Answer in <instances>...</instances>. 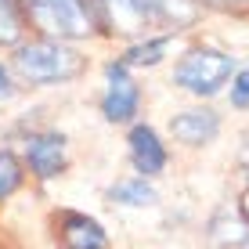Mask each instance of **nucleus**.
Wrapping results in <instances>:
<instances>
[{
    "label": "nucleus",
    "mask_w": 249,
    "mask_h": 249,
    "mask_svg": "<svg viewBox=\"0 0 249 249\" xmlns=\"http://www.w3.org/2000/svg\"><path fill=\"white\" fill-rule=\"evenodd\" d=\"M25 162L29 170L40 177V181H51L65 170V137L58 130H44V134H33L25 141Z\"/></svg>",
    "instance_id": "nucleus-5"
},
{
    "label": "nucleus",
    "mask_w": 249,
    "mask_h": 249,
    "mask_svg": "<svg viewBox=\"0 0 249 249\" xmlns=\"http://www.w3.org/2000/svg\"><path fill=\"white\" fill-rule=\"evenodd\" d=\"M83 54L69 47L65 40H29V44L15 47V69L22 80L47 87V83H69L83 72Z\"/></svg>",
    "instance_id": "nucleus-1"
},
{
    "label": "nucleus",
    "mask_w": 249,
    "mask_h": 249,
    "mask_svg": "<svg viewBox=\"0 0 249 249\" xmlns=\"http://www.w3.org/2000/svg\"><path fill=\"white\" fill-rule=\"evenodd\" d=\"M22 11L51 40H80L98 29L83 0H22Z\"/></svg>",
    "instance_id": "nucleus-2"
},
{
    "label": "nucleus",
    "mask_w": 249,
    "mask_h": 249,
    "mask_svg": "<svg viewBox=\"0 0 249 249\" xmlns=\"http://www.w3.org/2000/svg\"><path fill=\"white\" fill-rule=\"evenodd\" d=\"M231 105L235 108H249V69L231 76Z\"/></svg>",
    "instance_id": "nucleus-14"
},
{
    "label": "nucleus",
    "mask_w": 249,
    "mask_h": 249,
    "mask_svg": "<svg viewBox=\"0 0 249 249\" xmlns=\"http://www.w3.org/2000/svg\"><path fill=\"white\" fill-rule=\"evenodd\" d=\"M238 213H242V217H246V224H249V188L242 192V202H238Z\"/></svg>",
    "instance_id": "nucleus-16"
},
{
    "label": "nucleus",
    "mask_w": 249,
    "mask_h": 249,
    "mask_svg": "<svg viewBox=\"0 0 249 249\" xmlns=\"http://www.w3.org/2000/svg\"><path fill=\"white\" fill-rule=\"evenodd\" d=\"M242 249H249V238H246V242H242Z\"/></svg>",
    "instance_id": "nucleus-17"
},
{
    "label": "nucleus",
    "mask_w": 249,
    "mask_h": 249,
    "mask_svg": "<svg viewBox=\"0 0 249 249\" xmlns=\"http://www.w3.org/2000/svg\"><path fill=\"white\" fill-rule=\"evenodd\" d=\"M108 195H112L116 202H123V206H156V199H159L156 188L144 181V177H130V181H119Z\"/></svg>",
    "instance_id": "nucleus-11"
},
{
    "label": "nucleus",
    "mask_w": 249,
    "mask_h": 249,
    "mask_svg": "<svg viewBox=\"0 0 249 249\" xmlns=\"http://www.w3.org/2000/svg\"><path fill=\"white\" fill-rule=\"evenodd\" d=\"M210 231H213V242L217 246H242L246 238H249V224H246V217L242 213H231V210H220L217 217H213V224H210Z\"/></svg>",
    "instance_id": "nucleus-9"
},
{
    "label": "nucleus",
    "mask_w": 249,
    "mask_h": 249,
    "mask_svg": "<svg viewBox=\"0 0 249 249\" xmlns=\"http://www.w3.org/2000/svg\"><path fill=\"white\" fill-rule=\"evenodd\" d=\"M15 94V83H11V76H7V69L0 65V101H7Z\"/></svg>",
    "instance_id": "nucleus-15"
},
{
    "label": "nucleus",
    "mask_w": 249,
    "mask_h": 249,
    "mask_svg": "<svg viewBox=\"0 0 249 249\" xmlns=\"http://www.w3.org/2000/svg\"><path fill=\"white\" fill-rule=\"evenodd\" d=\"M58 238L65 249H108V235L87 213H62L58 217Z\"/></svg>",
    "instance_id": "nucleus-8"
},
{
    "label": "nucleus",
    "mask_w": 249,
    "mask_h": 249,
    "mask_svg": "<svg viewBox=\"0 0 249 249\" xmlns=\"http://www.w3.org/2000/svg\"><path fill=\"white\" fill-rule=\"evenodd\" d=\"M231 76H235V58H228L224 51H213V47L188 51L174 69L177 87H184L195 98H213Z\"/></svg>",
    "instance_id": "nucleus-3"
},
{
    "label": "nucleus",
    "mask_w": 249,
    "mask_h": 249,
    "mask_svg": "<svg viewBox=\"0 0 249 249\" xmlns=\"http://www.w3.org/2000/svg\"><path fill=\"white\" fill-rule=\"evenodd\" d=\"M126 144H130V162H134V170L141 177L162 174V166H166V148H162L159 134L152 130V126L137 123L130 130V137H126Z\"/></svg>",
    "instance_id": "nucleus-6"
},
{
    "label": "nucleus",
    "mask_w": 249,
    "mask_h": 249,
    "mask_svg": "<svg viewBox=\"0 0 249 249\" xmlns=\"http://www.w3.org/2000/svg\"><path fill=\"white\" fill-rule=\"evenodd\" d=\"M18 36H22L18 0H0V44H18Z\"/></svg>",
    "instance_id": "nucleus-12"
},
{
    "label": "nucleus",
    "mask_w": 249,
    "mask_h": 249,
    "mask_svg": "<svg viewBox=\"0 0 249 249\" xmlns=\"http://www.w3.org/2000/svg\"><path fill=\"white\" fill-rule=\"evenodd\" d=\"M170 134L181 144L199 148V144H210L213 137L220 134V116L213 112V108H188V112L170 119Z\"/></svg>",
    "instance_id": "nucleus-7"
},
{
    "label": "nucleus",
    "mask_w": 249,
    "mask_h": 249,
    "mask_svg": "<svg viewBox=\"0 0 249 249\" xmlns=\"http://www.w3.org/2000/svg\"><path fill=\"white\" fill-rule=\"evenodd\" d=\"M170 44H174V36H152V40H141V44L126 47V54L119 58L126 69H137V65H159L162 58H166Z\"/></svg>",
    "instance_id": "nucleus-10"
},
{
    "label": "nucleus",
    "mask_w": 249,
    "mask_h": 249,
    "mask_svg": "<svg viewBox=\"0 0 249 249\" xmlns=\"http://www.w3.org/2000/svg\"><path fill=\"white\" fill-rule=\"evenodd\" d=\"M105 94H101V116L108 123H130L141 108V90L130 80V69L123 62H108L105 65Z\"/></svg>",
    "instance_id": "nucleus-4"
},
{
    "label": "nucleus",
    "mask_w": 249,
    "mask_h": 249,
    "mask_svg": "<svg viewBox=\"0 0 249 249\" xmlns=\"http://www.w3.org/2000/svg\"><path fill=\"white\" fill-rule=\"evenodd\" d=\"M18 184H22V162L15 159L11 152L0 148V202L18 192Z\"/></svg>",
    "instance_id": "nucleus-13"
}]
</instances>
